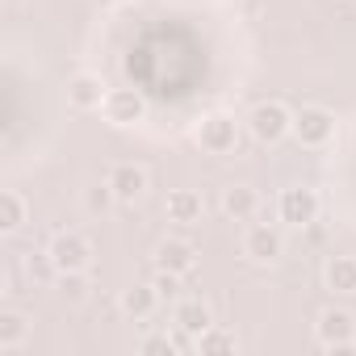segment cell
Wrapping results in <instances>:
<instances>
[{
    "label": "cell",
    "instance_id": "8",
    "mask_svg": "<svg viewBox=\"0 0 356 356\" xmlns=\"http://www.w3.org/2000/svg\"><path fill=\"white\" fill-rule=\"evenodd\" d=\"M47 252H51V260H55L59 273H80V268L92 264V243L80 231H55L51 243H47Z\"/></svg>",
    "mask_w": 356,
    "mask_h": 356
},
{
    "label": "cell",
    "instance_id": "7",
    "mask_svg": "<svg viewBox=\"0 0 356 356\" xmlns=\"http://www.w3.org/2000/svg\"><path fill=\"white\" fill-rule=\"evenodd\" d=\"M101 118H105L109 126H118V130L138 126V122L147 118V97H143L138 88H109L105 101H101Z\"/></svg>",
    "mask_w": 356,
    "mask_h": 356
},
{
    "label": "cell",
    "instance_id": "23",
    "mask_svg": "<svg viewBox=\"0 0 356 356\" xmlns=\"http://www.w3.org/2000/svg\"><path fill=\"white\" fill-rule=\"evenodd\" d=\"M151 285L159 289V298H163V302H176V298H181V273L155 268V281H151Z\"/></svg>",
    "mask_w": 356,
    "mask_h": 356
},
{
    "label": "cell",
    "instance_id": "2",
    "mask_svg": "<svg viewBox=\"0 0 356 356\" xmlns=\"http://www.w3.org/2000/svg\"><path fill=\"white\" fill-rule=\"evenodd\" d=\"M314 339L323 352L339 356V352H356V314L348 306H327L314 318Z\"/></svg>",
    "mask_w": 356,
    "mask_h": 356
},
{
    "label": "cell",
    "instance_id": "18",
    "mask_svg": "<svg viewBox=\"0 0 356 356\" xmlns=\"http://www.w3.org/2000/svg\"><path fill=\"white\" fill-rule=\"evenodd\" d=\"M30 335V318L22 310H0V352H17Z\"/></svg>",
    "mask_w": 356,
    "mask_h": 356
},
{
    "label": "cell",
    "instance_id": "4",
    "mask_svg": "<svg viewBox=\"0 0 356 356\" xmlns=\"http://www.w3.org/2000/svg\"><path fill=\"white\" fill-rule=\"evenodd\" d=\"M193 138L206 155H231L239 147V118L227 113V109H214L193 126Z\"/></svg>",
    "mask_w": 356,
    "mask_h": 356
},
{
    "label": "cell",
    "instance_id": "19",
    "mask_svg": "<svg viewBox=\"0 0 356 356\" xmlns=\"http://www.w3.org/2000/svg\"><path fill=\"white\" fill-rule=\"evenodd\" d=\"M235 348H239V339L231 331H222V327H210V331L197 335V352L202 356H218V352H235Z\"/></svg>",
    "mask_w": 356,
    "mask_h": 356
},
{
    "label": "cell",
    "instance_id": "17",
    "mask_svg": "<svg viewBox=\"0 0 356 356\" xmlns=\"http://www.w3.org/2000/svg\"><path fill=\"white\" fill-rule=\"evenodd\" d=\"M30 222V202L22 189H0V231L13 235Z\"/></svg>",
    "mask_w": 356,
    "mask_h": 356
},
{
    "label": "cell",
    "instance_id": "6",
    "mask_svg": "<svg viewBox=\"0 0 356 356\" xmlns=\"http://www.w3.org/2000/svg\"><path fill=\"white\" fill-rule=\"evenodd\" d=\"M318 210H323V202H318V193L310 185H289L277 197V218L285 227H298V231L310 227V222H318Z\"/></svg>",
    "mask_w": 356,
    "mask_h": 356
},
{
    "label": "cell",
    "instance_id": "14",
    "mask_svg": "<svg viewBox=\"0 0 356 356\" xmlns=\"http://www.w3.org/2000/svg\"><path fill=\"white\" fill-rule=\"evenodd\" d=\"M118 306H122V314H126V318H134V323H147V318H151V314L163 306V298H159V289H155L151 281H143V285H130V289H122Z\"/></svg>",
    "mask_w": 356,
    "mask_h": 356
},
{
    "label": "cell",
    "instance_id": "16",
    "mask_svg": "<svg viewBox=\"0 0 356 356\" xmlns=\"http://www.w3.org/2000/svg\"><path fill=\"white\" fill-rule=\"evenodd\" d=\"M323 281H327V289L331 293H356V256L352 252H339V256H331L327 260V268H323Z\"/></svg>",
    "mask_w": 356,
    "mask_h": 356
},
{
    "label": "cell",
    "instance_id": "12",
    "mask_svg": "<svg viewBox=\"0 0 356 356\" xmlns=\"http://www.w3.org/2000/svg\"><path fill=\"white\" fill-rule=\"evenodd\" d=\"M214 327V314H210V306L202 302V298H176L172 302V331H181V335H202V331H210Z\"/></svg>",
    "mask_w": 356,
    "mask_h": 356
},
{
    "label": "cell",
    "instance_id": "1",
    "mask_svg": "<svg viewBox=\"0 0 356 356\" xmlns=\"http://www.w3.org/2000/svg\"><path fill=\"white\" fill-rule=\"evenodd\" d=\"M243 126H248V134H252L260 147H277V143L289 138V130H293V109H289L285 101L268 97V101H256V105L248 109Z\"/></svg>",
    "mask_w": 356,
    "mask_h": 356
},
{
    "label": "cell",
    "instance_id": "22",
    "mask_svg": "<svg viewBox=\"0 0 356 356\" xmlns=\"http://www.w3.org/2000/svg\"><path fill=\"white\" fill-rule=\"evenodd\" d=\"M176 348H181V335H176V331H172V335H168V331H159V335H147V339L138 343V352H143V356H172Z\"/></svg>",
    "mask_w": 356,
    "mask_h": 356
},
{
    "label": "cell",
    "instance_id": "24",
    "mask_svg": "<svg viewBox=\"0 0 356 356\" xmlns=\"http://www.w3.org/2000/svg\"><path fill=\"white\" fill-rule=\"evenodd\" d=\"M222 5H239V0H222Z\"/></svg>",
    "mask_w": 356,
    "mask_h": 356
},
{
    "label": "cell",
    "instance_id": "13",
    "mask_svg": "<svg viewBox=\"0 0 356 356\" xmlns=\"http://www.w3.org/2000/svg\"><path fill=\"white\" fill-rule=\"evenodd\" d=\"M105 92H109V84L97 76V72H76L72 80H67V105L72 109H101V101H105Z\"/></svg>",
    "mask_w": 356,
    "mask_h": 356
},
{
    "label": "cell",
    "instance_id": "11",
    "mask_svg": "<svg viewBox=\"0 0 356 356\" xmlns=\"http://www.w3.org/2000/svg\"><path fill=\"white\" fill-rule=\"evenodd\" d=\"M163 214H168V222H176V227H197V222L206 218V197H202V189H168Z\"/></svg>",
    "mask_w": 356,
    "mask_h": 356
},
{
    "label": "cell",
    "instance_id": "20",
    "mask_svg": "<svg viewBox=\"0 0 356 356\" xmlns=\"http://www.w3.org/2000/svg\"><path fill=\"white\" fill-rule=\"evenodd\" d=\"M55 285H59V298H63V302H84V298H88V268H80V273H59Z\"/></svg>",
    "mask_w": 356,
    "mask_h": 356
},
{
    "label": "cell",
    "instance_id": "5",
    "mask_svg": "<svg viewBox=\"0 0 356 356\" xmlns=\"http://www.w3.org/2000/svg\"><path fill=\"white\" fill-rule=\"evenodd\" d=\"M105 185H109L113 202L134 206V202L151 189V172H147L143 163H134V159H118V163H109V172H105Z\"/></svg>",
    "mask_w": 356,
    "mask_h": 356
},
{
    "label": "cell",
    "instance_id": "9",
    "mask_svg": "<svg viewBox=\"0 0 356 356\" xmlns=\"http://www.w3.org/2000/svg\"><path fill=\"white\" fill-rule=\"evenodd\" d=\"M239 248H243V256H248L252 264H273V260H281V252H285V235H281L273 222H248Z\"/></svg>",
    "mask_w": 356,
    "mask_h": 356
},
{
    "label": "cell",
    "instance_id": "21",
    "mask_svg": "<svg viewBox=\"0 0 356 356\" xmlns=\"http://www.w3.org/2000/svg\"><path fill=\"white\" fill-rule=\"evenodd\" d=\"M26 277H30L34 285H47V281H55V277H59V268H55L51 252H30V256H26Z\"/></svg>",
    "mask_w": 356,
    "mask_h": 356
},
{
    "label": "cell",
    "instance_id": "3",
    "mask_svg": "<svg viewBox=\"0 0 356 356\" xmlns=\"http://www.w3.org/2000/svg\"><path fill=\"white\" fill-rule=\"evenodd\" d=\"M335 130H339V122H335V113L327 105H302V109H293V130L289 134L298 138V147L323 151V147L335 143Z\"/></svg>",
    "mask_w": 356,
    "mask_h": 356
},
{
    "label": "cell",
    "instance_id": "15",
    "mask_svg": "<svg viewBox=\"0 0 356 356\" xmlns=\"http://www.w3.org/2000/svg\"><path fill=\"white\" fill-rule=\"evenodd\" d=\"M260 210V193L252 185H227L222 189V214L235 218V222H252Z\"/></svg>",
    "mask_w": 356,
    "mask_h": 356
},
{
    "label": "cell",
    "instance_id": "10",
    "mask_svg": "<svg viewBox=\"0 0 356 356\" xmlns=\"http://www.w3.org/2000/svg\"><path fill=\"white\" fill-rule=\"evenodd\" d=\"M155 268H168V273L189 277L197 268V243L185 239V235H163L155 243Z\"/></svg>",
    "mask_w": 356,
    "mask_h": 356
}]
</instances>
